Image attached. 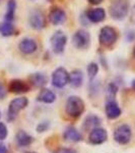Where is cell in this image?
Segmentation results:
<instances>
[{"mask_svg":"<svg viewBox=\"0 0 135 153\" xmlns=\"http://www.w3.org/2000/svg\"><path fill=\"white\" fill-rule=\"evenodd\" d=\"M98 71H99V65L95 62H90V65H87V74L90 80H92V79L97 76Z\"/></svg>","mask_w":135,"mask_h":153,"instance_id":"cb8c5ba5","label":"cell"},{"mask_svg":"<svg viewBox=\"0 0 135 153\" xmlns=\"http://www.w3.org/2000/svg\"><path fill=\"white\" fill-rule=\"evenodd\" d=\"M0 117H1V113H0Z\"/></svg>","mask_w":135,"mask_h":153,"instance_id":"d590c367","label":"cell"},{"mask_svg":"<svg viewBox=\"0 0 135 153\" xmlns=\"http://www.w3.org/2000/svg\"><path fill=\"white\" fill-rule=\"evenodd\" d=\"M130 21H131V23L135 24V5H134L133 8H132L131 16H130Z\"/></svg>","mask_w":135,"mask_h":153,"instance_id":"f546056e","label":"cell"},{"mask_svg":"<svg viewBox=\"0 0 135 153\" xmlns=\"http://www.w3.org/2000/svg\"><path fill=\"white\" fill-rule=\"evenodd\" d=\"M132 88H133L134 90H135V80L133 81V82H132Z\"/></svg>","mask_w":135,"mask_h":153,"instance_id":"d6a6232c","label":"cell"},{"mask_svg":"<svg viewBox=\"0 0 135 153\" xmlns=\"http://www.w3.org/2000/svg\"><path fill=\"white\" fill-rule=\"evenodd\" d=\"M49 127H50V124H49V122H43V123H40V125H38V127H37V132L38 133H44L46 132Z\"/></svg>","mask_w":135,"mask_h":153,"instance_id":"4316f807","label":"cell"},{"mask_svg":"<svg viewBox=\"0 0 135 153\" xmlns=\"http://www.w3.org/2000/svg\"><path fill=\"white\" fill-rule=\"evenodd\" d=\"M88 1H90V3L94 4V5H97V4L101 3V2H102L103 0H88Z\"/></svg>","mask_w":135,"mask_h":153,"instance_id":"1f68e13d","label":"cell"},{"mask_svg":"<svg viewBox=\"0 0 135 153\" xmlns=\"http://www.w3.org/2000/svg\"><path fill=\"white\" fill-rule=\"evenodd\" d=\"M29 100L26 97H18L15 98L9 103V107H8V112H7V120L9 122L13 120L16 117L18 113L23 110V108H26L28 106Z\"/></svg>","mask_w":135,"mask_h":153,"instance_id":"3957f363","label":"cell"},{"mask_svg":"<svg viewBox=\"0 0 135 153\" xmlns=\"http://www.w3.org/2000/svg\"><path fill=\"white\" fill-rule=\"evenodd\" d=\"M0 153H7V147L1 142H0Z\"/></svg>","mask_w":135,"mask_h":153,"instance_id":"4dcf8cb0","label":"cell"},{"mask_svg":"<svg viewBox=\"0 0 135 153\" xmlns=\"http://www.w3.org/2000/svg\"><path fill=\"white\" fill-rule=\"evenodd\" d=\"M55 99H56V95L51 90H49V89H43V90H41L40 94L38 96L39 101H41L43 103H47V104L53 103Z\"/></svg>","mask_w":135,"mask_h":153,"instance_id":"ffe728a7","label":"cell"},{"mask_svg":"<svg viewBox=\"0 0 135 153\" xmlns=\"http://www.w3.org/2000/svg\"><path fill=\"white\" fill-rule=\"evenodd\" d=\"M129 10V4L127 0H114L110 6V14L115 19H123Z\"/></svg>","mask_w":135,"mask_h":153,"instance_id":"7a4b0ae2","label":"cell"},{"mask_svg":"<svg viewBox=\"0 0 135 153\" xmlns=\"http://www.w3.org/2000/svg\"><path fill=\"white\" fill-rule=\"evenodd\" d=\"M87 16L92 23H100L104 21L106 16V12L103 8H95L90 9L87 12Z\"/></svg>","mask_w":135,"mask_h":153,"instance_id":"e0dca14e","label":"cell"},{"mask_svg":"<svg viewBox=\"0 0 135 153\" xmlns=\"http://www.w3.org/2000/svg\"><path fill=\"white\" fill-rule=\"evenodd\" d=\"M15 141L18 146L26 147L29 146L34 142V138L32 136H29L26 132H24V131H18V134L15 135Z\"/></svg>","mask_w":135,"mask_h":153,"instance_id":"2e32d148","label":"cell"},{"mask_svg":"<svg viewBox=\"0 0 135 153\" xmlns=\"http://www.w3.org/2000/svg\"><path fill=\"white\" fill-rule=\"evenodd\" d=\"M65 110L69 117L77 118L84 111V102L77 96H70L66 102Z\"/></svg>","mask_w":135,"mask_h":153,"instance_id":"6da1fadb","label":"cell"},{"mask_svg":"<svg viewBox=\"0 0 135 153\" xmlns=\"http://www.w3.org/2000/svg\"><path fill=\"white\" fill-rule=\"evenodd\" d=\"M133 55H134V57H135V47H134V50H133Z\"/></svg>","mask_w":135,"mask_h":153,"instance_id":"e575fe53","label":"cell"},{"mask_svg":"<svg viewBox=\"0 0 135 153\" xmlns=\"http://www.w3.org/2000/svg\"><path fill=\"white\" fill-rule=\"evenodd\" d=\"M0 33L3 36H10L14 33V27L10 22H5V23L0 25Z\"/></svg>","mask_w":135,"mask_h":153,"instance_id":"603a6c76","label":"cell"},{"mask_svg":"<svg viewBox=\"0 0 135 153\" xmlns=\"http://www.w3.org/2000/svg\"><path fill=\"white\" fill-rule=\"evenodd\" d=\"M29 25L36 30H41L45 27L46 19L43 12L39 10H34L29 16Z\"/></svg>","mask_w":135,"mask_h":153,"instance_id":"30bf717a","label":"cell"},{"mask_svg":"<svg viewBox=\"0 0 135 153\" xmlns=\"http://www.w3.org/2000/svg\"><path fill=\"white\" fill-rule=\"evenodd\" d=\"M108 139V133L105 129L102 128H95L94 130L90 131L88 140L92 144L94 145H100L106 142Z\"/></svg>","mask_w":135,"mask_h":153,"instance_id":"9c48e42d","label":"cell"},{"mask_svg":"<svg viewBox=\"0 0 135 153\" xmlns=\"http://www.w3.org/2000/svg\"><path fill=\"white\" fill-rule=\"evenodd\" d=\"M63 138H64L66 141L73 142V143L80 142L82 140L81 134L73 127L66 128V130L64 131V133H63Z\"/></svg>","mask_w":135,"mask_h":153,"instance_id":"9a60e30c","label":"cell"},{"mask_svg":"<svg viewBox=\"0 0 135 153\" xmlns=\"http://www.w3.org/2000/svg\"><path fill=\"white\" fill-rule=\"evenodd\" d=\"M69 83L74 88H79L83 83V75L81 71L74 70L69 75Z\"/></svg>","mask_w":135,"mask_h":153,"instance_id":"ac0fdd59","label":"cell"},{"mask_svg":"<svg viewBox=\"0 0 135 153\" xmlns=\"http://www.w3.org/2000/svg\"><path fill=\"white\" fill-rule=\"evenodd\" d=\"M69 82V74L63 68H58L52 75V84L56 88H63Z\"/></svg>","mask_w":135,"mask_h":153,"instance_id":"8992f818","label":"cell"},{"mask_svg":"<svg viewBox=\"0 0 135 153\" xmlns=\"http://www.w3.org/2000/svg\"><path fill=\"white\" fill-rule=\"evenodd\" d=\"M7 94V89L5 88V86L2 83H0V100L5 98V96Z\"/></svg>","mask_w":135,"mask_h":153,"instance_id":"83f0119b","label":"cell"},{"mask_svg":"<svg viewBox=\"0 0 135 153\" xmlns=\"http://www.w3.org/2000/svg\"><path fill=\"white\" fill-rule=\"evenodd\" d=\"M0 1H1V0H0Z\"/></svg>","mask_w":135,"mask_h":153,"instance_id":"8d00e7d4","label":"cell"},{"mask_svg":"<svg viewBox=\"0 0 135 153\" xmlns=\"http://www.w3.org/2000/svg\"><path fill=\"white\" fill-rule=\"evenodd\" d=\"M24 153H37V152H33V151H28V152H24Z\"/></svg>","mask_w":135,"mask_h":153,"instance_id":"836d02e7","label":"cell"},{"mask_svg":"<svg viewBox=\"0 0 135 153\" xmlns=\"http://www.w3.org/2000/svg\"><path fill=\"white\" fill-rule=\"evenodd\" d=\"M29 79H31V83L33 84L35 87H43V86H45L48 82L47 76L41 73L33 74V75L29 76Z\"/></svg>","mask_w":135,"mask_h":153,"instance_id":"44dd1931","label":"cell"},{"mask_svg":"<svg viewBox=\"0 0 135 153\" xmlns=\"http://www.w3.org/2000/svg\"><path fill=\"white\" fill-rule=\"evenodd\" d=\"M18 48L21 52H23V54H32L37 50V43L33 39L26 38L21 41Z\"/></svg>","mask_w":135,"mask_h":153,"instance_id":"5bb4252c","label":"cell"},{"mask_svg":"<svg viewBox=\"0 0 135 153\" xmlns=\"http://www.w3.org/2000/svg\"><path fill=\"white\" fill-rule=\"evenodd\" d=\"M49 19L53 25L55 26H58V25L63 24L66 21V14L64 10L60 8H53L52 10L49 13Z\"/></svg>","mask_w":135,"mask_h":153,"instance_id":"4fadbf2b","label":"cell"},{"mask_svg":"<svg viewBox=\"0 0 135 153\" xmlns=\"http://www.w3.org/2000/svg\"><path fill=\"white\" fill-rule=\"evenodd\" d=\"M73 45L78 49H87L90 46V34L87 33L84 30H78L76 33L74 34L72 39Z\"/></svg>","mask_w":135,"mask_h":153,"instance_id":"52a82bcc","label":"cell"},{"mask_svg":"<svg viewBox=\"0 0 135 153\" xmlns=\"http://www.w3.org/2000/svg\"><path fill=\"white\" fill-rule=\"evenodd\" d=\"M101 125V118L97 115L90 114L87 117V118L84 120V123H83V129L84 130H94L95 128H98Z\"/></svg>","mask_w":135,"mask_h":153,"instance_id":"d6986e66","label":"cell"},{"mask_svg":"<svg viewBox=\"0 0 135 153\" xmlns=\"http://www.w3.org/2000/svg\"><path fill=\"white\" fill-rule=\"evenodd\" d=\"M116 93H117L116 85H115V84H110V85L107 87V96H108V98L113 100V98L115 97Z\"/></svg>","mask_w":135,"mask_h":153,"instance_id":"d4e9b609","label":"cell"},{"mask_svg":"<svg viewBox=\"0 0 135 153\" xmlns=\"http://www.w3.org/2000/svg\"><path fill=\"white\" fill-rule=\"evenodd\" d=\"M67 42V37L64 33L61 31L56 32L51 38V45H52L53 51L55 53H61L63 52Z\"/></svg>","mask_w":135,"mask_h":153,"instance_id":"ba28073f","label":"cell"},{"mask_svg":"<svg viewBox=\"0 0 135 153\" xmlns=\"http://www.w3.org/2000/svg\"><path fill=\"white\" fill-rule=\"evenodd\" d=\"M8 90L11 93L21 94V93L28 92L29 90V85L26 82L21 80H12L8 85Z\"/></svg>","mask_w":135,"mask_h":153,"instance_id":"8fae6325","label":"cell"},{"mask_svg":"<svg viewBox=\"0 0 135 153\" xmlns=\"http://www.w3.org/2000/svg\"><path fill=\"white\" fill-rule=\"evenodd\" d=\"M54 153H76V151L70 148H59Z\"/></svg>","mask_w":135,"mask_h":153,"instance_id":"f1b7e54d","label":"cell"},{"mask_svg":"<svg viewBox=\"0 0 135 153\" xmlns=\"http://www.w3.org/2000/svg\"><path fill=\"white\" fill-rule=\"evenodd\" d=\"M131 138H132L131 128L126 124L120 125L114 132L115 141L120 145L128 144V143L130 142V140H131Z\"/></svg>","mask_w":135,"mask_h":153,"instance_id":"277c9868","label":"cell"},{"mask_svg":"<svg viewBox=\"0 0 135 153\" xmlns=\"http://www.w3.org/2000/svg\"><path fill=\"white\" fill-rule=\"evenodd\" d=\"M106 115L110 120H116L121 115V109H120L119 105L114 100H110L106 104Z\"/></svg>","mask_w":135,"mask_h":153,"instance_id":"7c38bea8","label":"cell"},{"mask_svg":"<svg viewBox=\"0 0 135 153\" xmlns=\"http://www.w3.org/2000/svg\"><path fill=\"white\" fill-rule=\"evenodd\" d=\"M100 43L103 46H112L117 40V32L112 27H104L100 33Z\"/></svg>","mask_w":135,"mask_h":153,"instance_id":"5b68a950","label":"cell"},{"mask_svg":"<svg viewBox=\"0 0 135 153\" xmlns=\"http://www.w3.org/2000/svg\"><path fill=\"white\" fill-rule=\"evenodd\" d=\"M15 8H16V1L15 0H9L8 3H7V11L5 13L6 22H11L13 19Z\"/></svg>","mask_w":135,"mask_h":153,"instance_id":"7402d4cb","label":"cell"},{"mask_svg":"<svg viewBox=\"0 0 135 153\" xmlns=\"http://www.w3.org/2000/svg\"><path fill=\"white\" fill-rule=\"evenodd\" d=\"M7 135H8V131H7L6 126L3 123H0V141L5 140Z\"/></svg>","mask_w":135,"mask_h":153,"instance_id":"484cf974","label":"cell"}]
</instances>
